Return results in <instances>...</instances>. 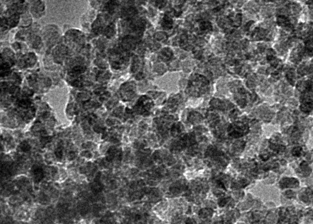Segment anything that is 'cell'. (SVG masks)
Segmentation results:
<instances>
[{"mask_svg": "<svg viewBox=\"0 0 313 224\" xmlns=\"http://www.w3.org/2000/svg\"><path fill=\"white\" fill-rule=\"evenodd\" d=\"M249 131L247 124L242 121L233 122L228 128V132L230 136L234 138H238L243 136Z\"/></svg>", "mask_w": 313, "mask_h": 224, "instance_id": "6da1fadb", "label": "cell"}, {"mask_svg": "<svg viewBox=\"0 0 313 224\" xmlns=\"http://www.w3.org/2000/svg\"><path fill=\"white\" fill-rule=\"evenodd\" d=\"M299 185V182L297 179L294 178H286L281 180L280 186L282 188H295Z\"/></svg>", "mask_w": 313, "mask_h": 224, "instance_id": "7a4b0ae2", "label": "cell"}, {"mask_svg": "<svg viewBox=\"0 0 313 224\" xmlns=\"http://www.w3.org/2000/svg\"><path fill=\"white\" fill-rule=\"evenodd\" d=\"M212 211L210 208H203L199 212V217L202 219L209 218L212 215Z\"/></svg>", "mask_w": 313, "mask_h": 224, "instance_id": "3957f363", "label": "cell"}, {"mask_svg": "<svg viewBox=\"0 0 313 224\" xmlns=\"http://www.w3.org/2000/svg\"><path fill=\"white\" fill-rule=\"evenodd\" d=\"M286 77L290 84L294 85L295 82L296 74L294 69H289L286 74Z\"/></svg>", "mask_w": 313, "mask_h": 224, "instance_id": "277c9868", "label": "cell"}, {"mask_svg": "<svg viewBox=\"0 0 313 224\" xmlns=\"http://www.w3.org/2000/svg\"><path fill=\"white\" fill-rule=\"evenodd\" d=\"M312 102L303 103L300 106V109L304 113H309L312 110Z\"/></svg>", "mask_w": 313, "mask_h": 224, "instance_id": "5b68a950", "label": "cell"}, {"mask_svg": "<svg viewBox=\"0 0 313 224\" xmlns=\"http://www.w3.org/2000/svg\"><path fill=\"white\" fill-rule=\"evenodd\" d=\"M303 149L301 147H296L294 148L292 151V154L295 157H300L302 155Z\"/></svg>", "mask_w": 313, "mask_h": 224, "instance_id": "8992f818", "label": "cell"}, {"mask_svg": "<svg viewBox=\"0 0 313 224\" xmlns=\"http://www.w3.org/2000/svg\"><path fill=\"white\" fill-rule=\"evenodd\" d=\"M20 149H21V150L24 151V152H27V151H29L31 149L30 146L26 141L22 142L20 144Z\"/></svg>", "mask_w": 313, "mask_h": 224, "instance_id": "52a82bcc", "label": "cell"}, {"mask_svg": "<svg viewBox=\"0 0 313 224\" xmlns=\"http://www.w3.org/2000/svg\"><path fill=\"white\" fill-rule=\"evenodd\" d=\"M55 155L57 158L61 159L63 157V148L59 146L57 148L55 151Z\"/></svg>", "mask_w": 313, "mask_h": 224, "instance_id": "ba28073f", "label": "cell"}, {"mask_svg": "<svg viewBox=\"0 0 313 224\" xmlns=\"http://www.w3.org/2000/svg\"><path fill=\"white\" fill-rule=\"evenodd\" d=\"M49 140H50V138L49 137H46V138L42 139L41 141L42 143H47L49 142Z\"/></svg>", "mask_w": 313, "mask_h": 224, "instance_id": "9c48e42d", "label": "cell"}]
</instances>
